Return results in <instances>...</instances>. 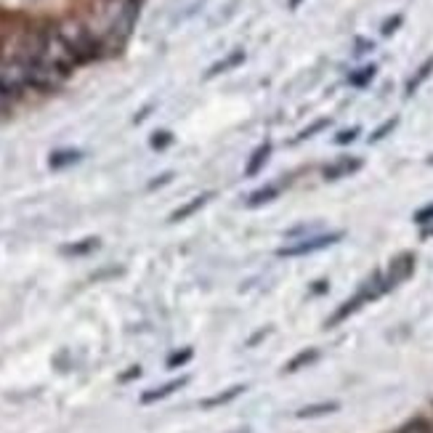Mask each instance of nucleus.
Returning a JSON list of instances; mask_svg holds the SVG:
<instances>
[{"label": "nucleus", "mask_w": 433, "mask_h": 433, "mask_svg": "<svg viewBox=\"0 0 433 433\" xmlns=\"http://www.w3.org/2000/svg\"><path fill=\"white\" fill-rule=\"evenodd\" d=\"M56 30H59V35L64 37V43L70 46V51L77 56L80 64H83V61H91L98 53L96 37L91 35V30H88L85 25H80V22L70 19V22H61Z\"/></svg>", "instance_id": "obj_1"}, {"label": "nucleus", "mask_w": 433, "mask_h": 433, "mask_svg": "<svg viewBox=\"0 0 433 433\" xmlns=\"http://www.w3.org/2000/svg\"><path fill=\"white\" fill-rule=\"evenodd\" d=\"M385 290H388V287L383 285V279H380V277H373L370 282H367V287L361 290V292H356L354 298H349V301H346V306H340V309H337V311L332 314L330 319H327V327L340 325V322H343V319H349V316H351L354 311H359V309H361V306H364L367 301H373V298H377V295H383Z\"/></svg>", "instance_id": "obj_2"}, {"label": "nucleus", "mask_w": 433, "mask_h": 433, "mask_svg": "<svg viewBox=\"0 0 433 433\" xmlns=\"http://www.w3.org/2000/svg\"><path fill=\"white\" fill-rule=\"evenodd\" d=\"M343 234L340 231H325V234H311V237H303V240H295L292 245L287 247H282L279 255L282 258H298V255H309V253H316V250H325L330 245H335Z\"/></svg>", "instance_id": "obj_3"}, {"label": "nucleus", "mask_w": 433, "mask_h": 433, "mask_svg": "<svg viewBox=\"0 0 433 433\" xmlns=\"http://www.w3.org/2000/svg\"><path fill=\"white\" fill-rule=\"evenodd\" d=\"M138 8H141V0H125V3L120 6V13H117L115 30H117L122 37L131 35L133 25H136V19H138Z\"/></svg>", "instance_id": "obj_4"}, {"label": "nucleus", "mask_w": 433, "mask_h": 433, "mask_svg": "<svg viewBox=\"0 0 433 433\" xmlns=\"http://www.w3.org/2000/svg\"><path fill=\"white\" fill-rule=\"evenodd\" d=\"M361 168V160H354V157H343V160H337L332 165H327L325 168V179L327 181H335V179H343V176H354L356 170Z\"/></svg>", "instance_id": "obj_5"}, {"label": "nucleus", "mask_w": 433, "mask_h": 433, "mask_svg": "<svg viewBox=\"0 0 433 433\" xmlns=\"http://www.w3.org/2000/svg\"><path fill=\"white\" fill-rule=\"evenodd\" d=\"M269 157H271V144H261L253 155H250V160H247V165H245V176H247V179L258 176V173L264 170L266 162H269Z\"/></svg>", "instance_id": "obj_6"}, {"label": "nucleus", "mask_w": 433, "mask_h": 433, "mask_svg": "<svg viewBox=\"0 0 433 433\" xmlns=\"http://www.w3.org/2000/svg\"><path fill=\"white\" fill-rule=\"evenodd\" d=\"M181 385H186V377H176V380H170V383L160 385V388H155V391H146L144 396H141V401H144V404L160 401V399H165V396H170V394H176Z\"/></svg>", "instance_id": "obj_7"}, {"label": "nucleus", "mask_w": 433, "mask_h": 433, "mask_svg": "<svg viewBox=\"0 0 433 433\" xmlns=\"http://www.w3.org/2000/svg\"><path fill=\"white\" fill-rule=\"evenodd\" d=\"M242 61H245V51H231L226 59L216 61L213 67H210V72H207V77H216V75H224L229 72V70H234V67H240Z\"/></svg>", "instance_id": "obj_8"}, {"label": "nucleus", "mask_w": 433, "mask_h": 433, "mask_svg": "<svg viewBox=\"0 0 433 433\" xmlns=\"http://www.w3.org/2000/svg\"><path fill=\"white\" fill-rule=\"evenodd\" d=\"M207 200H210V194H200V197H194L192 202H186V205H181L179 210L170 216V221L173 224H179V221H183V218H189V216H194L200 207H205L207 205Z\"/></svg>", "instance_id": "obj_9"}, {"label": "nucleus", "mask_w": 433, "mask_h": 433, "mask_svg": "<svg viewBox=\"0 0 433 433\" xmlns=\"http://www.w3.org/2000/svg\"><path fill=\"white\" fill-rule=\"evenodd\" d=\"M242 391H245V385H234V388H229V391H221V394H216V396L202 399V409H213V407H221V404H229L231 399H237Z\"/></svg>", "instance_id": "obj_10"}, {"label": "nucleus", "mask_w": 433, "mask_h": 433, "mask_svg": "<svg viewBox=\"0 0 433 433\" xmlns=\"http://www.w3.org/2000/svg\"><path fill=\"white\" fill-rule=\"evenodd\" d=\"M80 152L77 149H61V152H53L51 155V168H67V165H72V162H80Z\"/></svg>", "instance_id": "obj_11"}, {"label": "nucleus", "mask_w": 433, "mask_h": 433, "mask_svg": "<svg viewBox=\"0 0 433 433\" xmlns=\"http://www.w3.org/2000/svg\"><path fill=\"white\" fill-rule=\"evenodd\" d=\"M337 404L335 401H327V404H311V407H303L295 412V418H301V420H306V418H322V415H330V412H335Z\"/></svg>", "instance_id": "obj_12"}, {"label": "nucleus", "mask_w": 433, "mask_h": 433, "mask_svg": "<svg viewBox=\"0 0 433 433\" xmlns=\"http://www.w3.org/2000/svg\"><path fill=\"white\" fill-rule=\"evenodd\" d=\"M277 194H279L277 183H274V186H264V189H258V192H253L250 197H247V207H261V205L271 202Z\"/></svg>", "instance_id": "obj_13"}, {"label": "nucleus", "mask_w": 433, "mask_h": 433, "mask_svg": "<svg viewBox=\"0 0 433 433\" xmlns=\"http://www.w3.org/2000/svg\"><path fill=\"white\" fill-rule=\"evenodd\" d=\"M319 359V351L316 349H309V351H301L295 359L287 361V367H285V373H298V370H303L306 364H311V361Z\"/></svg>", "instance_id": "obj_14"}, {"label": "nucleus", "mask_w": 433, "mask_h": 433, "mask_svg": "<svg viewBox=\"0 0 433 433\" xmlns=\"http://www.w3.org/2000/svg\"><path fill=\"white\" fill-rule=\"evenodd\" d=\"M431 75H433V56L425 61V64H420V70H418V72H415V77H412V80L407 83V93H415V91H418V88H420V85L425 83Z\"/></svg>", "instance_id": "obj_15"}, {"label": "nucleus", "mask_w": 433, "mask_h": 433, "mask_svg": "<svg viewBox=\"0 0 433 433\" xmlns=\"http://www.w3.org/2000/svg\"><path fill=\"white\" fill-rule=\"evenodd\" d=\"M375 75H377V67H375V64H367V67H361L359 72L351 75V85H356V88H364V85L373 80Z\"/></svg>", "instance_id": "obj_16"}, {"label": "nucleus", "mask_w": 433, "mask_h": 433, "mask_svg": "<svg viewBox=\"0 0 433 433\" xmlns=\"http://www.w3.org/2000/svg\"><path fill=\"white\" fill-rule=\"evenodd\" d=\"M396 125H399V117H391V120H385L383 125H380V128H377V131L370 136V144H377V141H380V138H385V136H388L391 131H396Z\"/></svg>", "instance_id": "obj_17"}, {"label": "nucleus", "mask_w": 433, "mask_h": 433, "mask_svg": "<svg viewBox=\"0 0 433 433\" xmlns=\"http://www.w3.org/2000/svg\"><path fill=\"white\" fill-rule=\"evenodd\" d=\"M311 234H319V226L316 224H303L298 229L287 231V240H303V237H311Z\"/></svg>", "instance_id": "obj_18"}, {"label": "nucleus", "mask_w": 433, "mask_h": 433, "mask_svg": "<svg viewBox=\"0 0 433 433\" xmlns=\"http://www.w3.org/2000/svg\"><path fill=\"white\" fill-rule=\"evenodd\" d=\"M399 433H431V425H428V420L418 418V420H409L407 425H401Z\"/></svg>", "instance_id": "obj_19"}, {"label": "nucleus", "mask_w": 433, "mask_h": 433, "mask_svg": "<svg viewBox=\"0 0 433 433\" xmlns=\"http://www.w3.org/2000/svg\"><path fill=\"white\" fill-rule=\"evenodd\" d=\"M327 128H330V120H327V117H322V120H316L314 125H309V128H306V131L298 136V141H306V138H311V136H316L319 131H327Z\"/></svg>", "instance_id": "obj_20"}, {"label": "nucleus", "mask_w": 433, "mask_h": 433, "mask_svg": "<svg viewBox=\"0 0 433 433\" xmlns=\"http://www.w3.org/2000/svg\"><path fill=\"white\" fill-rule=\"evenodd\" d=\"M96 245H98V242L91 237V240L80 242V245H70V247H64V253H67V255H83V253H88V250H93Z\"/></svg>", "instance_id": "obj_21"}, {"label": "nucleus", "mask_w": 433, "mask_h": 433, "mask_svg": "<svg viewBox=\"0 0 433 433\" xmlns=\"http://www.w3.org/2000/svg\"><path fill=\"white\" fill-rule=\"evenodd\" d=\"M356 138H359V128H346V131H340L335 136V144L346 146V144H351V141H356Z\"/></svg>", "instance_id": "obj_22"}, {"label": "nucleus", "mask_w": 433, "mask_h": 433, "mask_svg": "<svg viewBox=\"0 0 433 433\" xmlns=\"http://www.w3.org/2000/svg\"><path fill=\"white\" fill-rule=\"evenodd\" d=\"M192 359V349H183V351H179V354H173L168 359V367L170 370H176V367H181V364H186V361Z\"/></svg>", "instance_id": "obj_23"}, {"label": "nucleus", "mask_w": 433, "mask_h": 433, "mask_svg": "<svg viewBox=\"0 0 433 433\" xmlns=\"http://www.w3.org/2000/svg\"><path fill=\"white\" fill-rule=\"evenodd\" d=\"M401 22H404V19H401V16H399V13H396V16H391V19H385V22H383V27H380V32H383L385 37H388V35H394V32H396L399 27H401Z\"/></svg>", "instance_id": "obj_24"}, {"label": "nucleus", "mask_w": 433, "mask_h": 433, "mask_svg": "<svg viewBox=\"0 0 433 433\" xmlns=\"http://www.w3.org/2000/svg\"><path fill=\"white\" fill-rule=\"evenodd\" d=\"M170 141H173V136H170L168 131H157L155 136H152V146H155V149H162V146H168Z\"/></svg>", "instance_id": "obj_25"}, {"label": "nucleus", "mask_w": 433, "mask_h": 433, "mask_svg": "<svg viewBox=\"0 0 433 433\" xmlns=\"http://www.w3.org/2000/svg\"><path fill=\"white\" fill-rule=\"evenodd\" d=\"M431 221H433V202L420 207V210L415 213V224H431Z\"/></svg>", "instance_id": "obj_26"}, {"label": "nucleus", "mask_w": 433, "mask_h": 433, "mask_svg": "<svg viewBox=\"0 0 433 433\" xmlns=\"http://www.w3.org/2000/svg\"><path fill=\"white\" fill-rule=\"evenodd\" d=\"M356 46H359V49H356V53H367V51H373V43H370V40H359Z\"/></svg>", "instance_id": "obj_27"}, {"label": "nucleus", "mask_w": 433, "mask_h": 433, "mask_svg": "<svg viewBox=\"0 0 433 433\" xmlns=\"http://www.w3.org/2000/svg\"><path fill=\"white\" fill-rule=\"evenodd\" d=\"M298 3H301V0H290V8H298Z\"/></svg>", "instance_id": "obj_28"}, {"label": "nucleus", "mask_w": 433, "mask_h": 433, "mask_svg": "<svg viewBox=\"0 0 433 433\" xmlns=\"http://www.w3.org/2000/svg\"><path fill=\"white\" fill-rule=\"evenodd\" d=\"M428 165H433V157H428Z\"/></svg>", "instance_id": "obj_29"}]
</instances>
